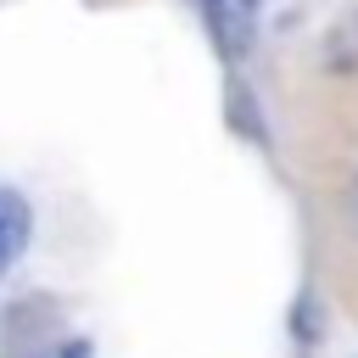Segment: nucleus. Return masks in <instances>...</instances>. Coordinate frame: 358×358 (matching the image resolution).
I'll list each match as a JSON object with an SVG mask.
<instances>
[{
	"label": "nucleus",
	"instance_id": "39448f33",
	"mask_svg": "<svg viewBox=\"0 0 358 358\" xmlns=\"http://www.w3.org/2000/svg\"><path fill=\"white\" fill-rule=\"evenodd\" d=\"M352 224H358V179H352Z\"/></svg>",
	"mask_w": 358,
	"mask_h": 358
},
{
	"label": "nucleus",
	"instance_id": "7ed1b4c3",
	"mask_svg": "<svg viewBox=\"0 0 358 358\" xmlns=\"http://www.w3.org/2000/svg\"><path fill=\"white\" fill-rule=\"evenodd\" d=\"M324 67L330 73H358V17H341L324 39Z\"/></svg>",
	"mask_w": 358,
	"mask_h": 358
},
{
	"label": "nucleus",
	"instance_id": "f03ea898",
	"mask_svg": "<svg viewBox=\"0 0 358 358\" xmlns=\"http://www.w3.org/2000/svg\"><path fill=\"white\" fill-rule=\"evenodd\" d=\"M28 224H34V218H28V201L0 185V274H6V268L17 263V252L28 246Z\"/></svg>",
	"mask_w": 358,
	"mask_h": 358
},
{
	"label": "nucleus",
	"instance_id": "f257e3e1",
	"mask_svg": "<svg viewBox=\"0 0 358 358\" xmlns=\"http://www.w3.org/2000/svg\"><path fill=\"white\" fill-rule=\"evenodd\" d=\"M213 22V39L224 56H246L252 34H257V0H196Z\"/></svg>",
	"mask_w": 358,
	"mask_h": 358
},
{
	"label": "nucleus",
	"instance_id": "20e7f679",
	"mask_svg": "<svg viewBox=\"0 0 358 358\" xmlns=\"http://www.w3.org/2000/svg\"><path fill=\"white\" fill-rule=\"evenodd\" d=\"M84 352H90L84 341H73V347H62V358H84Z\"/></svg>",
	"mask_w": 358,
	"mask_h": 358
}]
</instances>
